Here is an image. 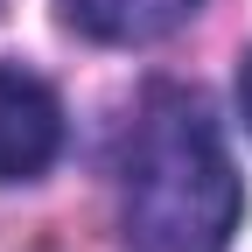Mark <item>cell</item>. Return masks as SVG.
Wrapping results in <instances>:
<instances>
[{
    "label": "cell",
    "instance_id": "1",
    "mask_svg": "<svg viewBox=\"0 0 252 252\" xmlns=\"http://www.w3.org/2000/svg\"><path fill=\"white\" fill-rule=\"evenodd\" d=\"M238 217L245 189L210 105L182 84H154L119 168L126 252H231Z\"/></svg>",
    "mask_w": 252,
    "mask_h": 252
},
{
    "label": "cell",
    "instance_id": "2",
    "mask_svg": "<svg viewBox=\"0 0 252 252\" xmlns=\"http://www.w3.org/2000/svg\"><path fill=\"white\" fill-rule=\"evenodd\" d=\"M56 154H63L56 91L35 70H21V63H0V189L7 182H35Z\"/></svg>",
    "mask_w": 252,
    "mask_h": 252
},
{
    "label": "cell",
    "instance_id": "3",
    "mask_svg": "<svg viewBox=\"0 0 252 252\" xmlns=\"http://www.w3.org/2000/svg\"><path fill=\"white\" fill-rule=\"evenodd\" d=\"M203 0H63V21L91 42H112V49H147L175 35V28L196 14Z\"/></svg>",
    "mask_w": 252,
    "mask_h": 252
},
{
    "label": "cell",
    "instance_id": "4",
    "mask_svg": "<svg viewBox=\"0 0 252 252\" xmlns=\"http://www.w3.org/2000/svg\"><path fill=\"white\" fill-rule=\"evenodd\" d=\"M238 105H245V126H252V56L238 63Z\"/></svg>",
    "mask_w": 252,
    "mask_h": 252
}]
</instances>
